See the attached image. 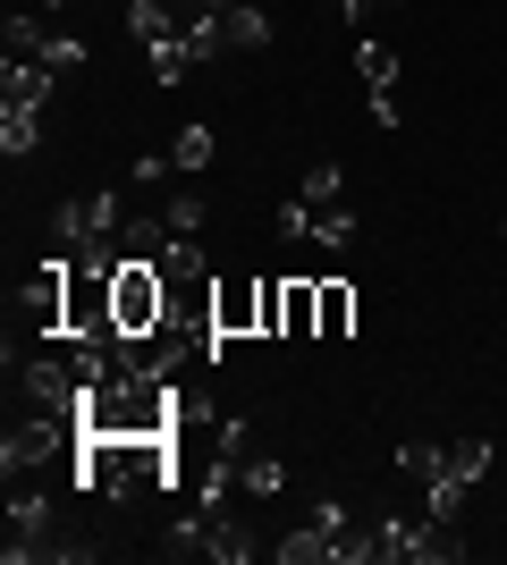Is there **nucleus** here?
Instances as JSON below:
<instances>
[{"mask_svg": "<svg viewBox=\"0 0 507 565\" xmlns=\"http://www.w3.org/2000/svg\"><path fill=\"white\" fill-rule=\"evenodd\" d=\"M499 245H507V220H499Z\"/></svg>", "mask_w": 507, "mask_h": 565, "instance_id": "nucleus-33", "label": "nucleus"}, {"mask_svg": "<svg viewBox=\"0 0 507 565\" xmlns=\"http://www.w3.org/2000/svg\"><path fill=\"white\" fill-rule=\"evenodd\" d=\"M187 68H203L187 51V34H169V43H152V85H187Z\"/></svg>", "mask_w": 507, "mask_h": 565, "instance_id": "nucleus-19", "label": "nucleus"}, {"mask_svg": "<svg viewBox=\"0 0 507 565\" xmlns=\"http://www.w3.org/2000/svg\"><path fill=\"white\" fill-rule=\"evenodd\" d=\"M356 76H363V94H398V51L389 43H356Z\"/></svg>", "mask_w": 507, "mask_h": 565, "instance_id": "nucleus-14", "label": "nucleus"}, {"mask_svg": "<svg viewBox=\"0 0 507 565\" xmlns=\"http://www.w3.org/2000/svg\"><path fill=\"white\" fill-rule=\"evenodd\" d=\"M34 9H51V18H60V9H68V0H34Z\"/></svg>", "mask_w": 507, "mask_h": 565, "instance_id": "nucleus-31", "label": "nucleus"}, {"mask_svg": "<svg viewBox=\"0 0 507 565\" xmlns=\"http://www.w3.org/2000/svg\"><path fill=\"white\" fill-rule=\"evenodd\" d=\"M490 456H499L490 439H457V448H448V472H465V481H483V472H490Z\"/></svg>", "mask_w": 507, "mask_h": 565, "instance_id": "nucleus-26", "label": "nucleus"}, {"mask_svg": "<svg viewBox=\"0 0 507 565\" xmlns=\"http://www.w3.org/2000/svg\"><path fill=\"white\" fill-rule=\"evenodd\" d=\"M271 557L279 565H314V557H330V532H321V523H296L288 541H271Z\"/></svg>", "mask_w": 507, "mask_h": 565, "instance_id": "nucleus-17", "label": "nucleus"}, {"mask_svg": "<svg viewBox=\"0 0 507 565\" xmlns=\"http://www.w3.org/2000/svg\"><path fill=\"white\" fill-rule=\"evenodd\" d=\"M51 60H9V68H0V102H18V110H43L51 102Z\"/></svg>", "mask_w": 507, "mask_h": 565, "instance_id": "nucleus-7", "label": "nucleus"}, {"mask_svg": "<svg viewBox=\"0 0 507 565\" xmlns=\"http://www.w3.org/2000/svg\"><path fill=\"white\" fill-rule=\"evenodd\" d=\"M43 60H51V68H76V60H85V43H76V34H51Z\"/></svg>", "mask_w": 507, "mask_h": 565, "instance_id": "nucleus-29", "label": "nucleus"}, {"mask_svg": "<svg viewBox=\"0 0 507 565\" xmlns=\"http://www.w3.org/2000/svg\"><path fill=\"white\" fill-rule=\"evenodd\" d=\"M212 456L220 465H245V456H254V423H245V414H220L212 423Z\"/></svg>", "mask_w": 507, "mask_h": 565, "instance_id": "nucleus-18", "label": "nucleus"}, {"mask_svg": "<svg viewBox=\"0 0 507 565\" xmlns=\"http://www.w3.org/2000/svg\"><path fill=\"white\" fill-rule=\"evenodd\" d=\"M212 9H237V0H212Z\"/></svg>", "mask_w": 507, "mask_h": 565, "instance_id": "nucleus-32", "label": "nucleus"}, {"mask_svg": "<svg viewBox=\"0 0 507 565\" xmlns=\"http://www.w3.org/2000/svg\"><path fill=\"white\" fill-rule=\"evenodd\" d=\"M296 194H305L314 212H330L338 194H347V169H338V161H314V169H305V186H296Z\"/></svg>", "mask_w": 507, "mask_h": 565, "instance_id": "nucleus-22", "label": "nucleus"}, {"mask_svg": "<svg viewBox=\"0 0 507 565\" xmlns=\"http://www.w3.org/2000/svg\"><path fill=\"white\" fill-rule=\"evenodd\" d=\"M203 523H212V548H203V557H220V565H245L254 548H263V532H254V523H237L229 507H220V515H203Z\"/></svg>", "mask_w": 507, "mask_h": 565, "instance_id": "nucleus-10", "label": "nucleus"}, {"mask_svg": "<svg viewBox=\"0 0 507 565\" xmlns=\"http://www.w3.org/2000/svg\"><path fill=\"white\" fill-rule=\"evenodd\" d=\"M237 481H245V498H279L288 490V465H279V456H245Z\"/></svg>", "mask_w": 507, "mask_h": 565, "instance_id": "nucleus-21", "label": "nucleus"}, {"mask_svg": "<svg viewBox=\"0 0 507 565\" xmlns=\"http://www.w3.org/2000/svg\"><path fill=\"white\" fill-rule=\"evenodd\" d=\"M212 330L220 338H263V279H245V270H229L212 296Z\"/></svg>", "mask_w": 507, "mask_h": 565, "instance_id": "nucleus-6", "label": "nucleus"}, {"mask_svg": "<svg viewBox=\"0 0 507 565\" xmlns=\"http://www.w3.org/2000/svg\"><path fill=\"white\" fill-rule=\"evenodd\" d=\"M314 245H321V254H347V245H356V212H347V203L314 212Z\"/></svg>", "mask_w": 507, "mask_h": 565, "instance_id": "nucleus-23", "label": "nucleus"}, {"mask_svg": "<svg viewBox=\"0 0 507 565\" xmlns=\"http://www.w3.org/2000/svg\"><path fill=\"white\" fill-rule=\"evenodd\" d=\"M465 490H474V481L440 465L432 481H423V515H432V523H457V515H465Z\"/></svg>", "mask_w": 507, "mask_h": 565, "instance_id": "nucleus-11", "label": "nucleus"}, {"mask_svg": "<svg viewBox=\"0 0 507 565\" xmlns=\"http://www.w3.org/2000/svg\"><path fill=\"white\" fill-rule=\"evenodd\" d=\"M51 498L43 490H9V565H34V557H51Z\"/></svg>", "mask_w": 507, "mask_h": 565, "instance_id": "nucleus-5", "label": "nucleus"}, {"mask_svg": "<svg viewBox=\"0 0 507 565\" xmlns=\"http://www.w3.org/2000/svg\"><path fill=\"white\" fill-rule=\"evenodd\" d=\"M288 338H314V279H288Z\"/></svg>", "mask_w": 507, "mask_h": 565, "instance_id": "nucleus-27", "label": "nucleus"}, {"mask_svg": "<svg viewBox=\"0 0 507 565\" xmlns=\"http://www.w3.org/2000/svg\"><path fill=\"white\" fill-rule=\"evenodd\" d=\"M263 338H288V279L263 270Z\"/></svg>", "mask_w": 507, "mask_h": 565, "instance_id": "nucleus-24", "label": "nucleus"}, {"mask_svg": "<svg viewBox=\"0 0 507 565\" xmlns=\"http://www.w3.org/2000/svg\"><path fill=\"white\" fill-rule=\"evenodd\" d=\"M60 481L85 490V498H110V507H136V498L187 490V465H178V439H110V430H85L76 465Z\"/></svg>", "mask_w": 507, "mask_h": 565, "instance_id": "nucleus-1", "label": "nucleus"}, {"mask_svg": "<svg viewBox=\"0 0 507 565\" xmlns=\"http://www.w3.org/2000/svg\"><path fill=\"white\" fill-rule=\"evenodd\" d=\"M440 465H448V448H432V439H406V448H398V472H406V481H432Z\"/></svg>", "mask_w": 507, "mask_h": 565, "instance_id": "nucleus-25", "label": "nucleus"}, {"mask_svg": "<svg viewBox=\"0 0 507 565\" xmlns=\"http://www.w3.org/2000/svg\"><path fill=\"white\" fill-rule=\"evenodd\" d=\"M220 34H229V51H263L271 43V18L254 9V0H237V9H220Z\"/></svg>", "mask_w": 507, "mask_h": 565, "instance_id": "nucleus-13", "label": "nucleus"}, {"mask_svg": "<svg viewBox=\"0 0 507 565\" xmlns=\"http://www.w3.org/2000/svg\"><path fill=\"white\" fill-rule=\"evenodd\" d=\"M76 439H85V423H76V414L34 405V414H25V423H9V439H0V472L18 481V472H43V465H76Z\"/></svg>", "mask_w": 507, "mask_h": 565, "instance_id": "nucleus-3", "label": "nucleus"}, {"mask_svg": "<svg viewBox=\"0 0 507 565\" xmlns=\"http://www.w3.org/2000/svg\"><path fill=\"white\" fill-rule=\"evenodd\" d=\"M152 212H161V228H169V236H194V228H203V220H212V203L178 186V194H169V203H152Z\"/></svg>", "mask_w": 507, "mask_h": 565, "instance_id": "nucleus-16", "label": "nucleus"}, {"mask_svg": "<svg viewBox=\"0 0 507 565\" xmlns=\"http://www.w3.org/2000/svg\"><path fill=\"white\" fill-rule=\"evenodd\" d=\"M18 388H25V405H51V414H76L94 380H85V363H76V347H68V354H43V363H25V372H18Z\"/></svg>", "mask_w": 507, "mask_h": 565, "instance_id": "nucleus-4", "label": "nucleus"}, {"mask_svg": "<svg viewBox=\"0 0 507 565\" xmlns=\"http://www.w3.org/2000/svg\"><path fill=\"white\" fill-rule=\"evenodd\" d=\"M127 34H136V43H169V34H178V18H169L161 0H127Z\"/></svg>", "mask_w": 507, "mask_h": 565, "instance_id": "nucleus-15", "label": "nucleus"}, {"mask_svg": "<svg viewBox=\"0 0 507 565\" xmlns=\"http://www.w3.org/2000/svg\"><path fill=\"white\" fill-rule=\"evenodd\" d=\"M51 9H9V25H0V51H9V60H43L51 51Z\"/></svg>", "mask_w": 507, "mask_h": 565, "instance_id": "nucleus-9", "label": "nucleus"}, {"mask_svg": "<svg viewBox=\"0 0 507 565\" xmlns=\"http://www.w3.org/2000/svg\"><path fill=\"white\" fill-rule=\"evenodd\" d=\"M347 330H356V287L314 279V338H347Z\"/></svg>", "mask_w": 507, "mask_h": 565, "instance_id": "nucleus-8", "label": "nucleus"}, {"mask_svg": "<svg viewBox=\"0 0 507 565\" xmlns=\"http://www.w3.org/2000/svg\"><path fill=\"white\" fill-rule=\"evenodd\" d=\"M212 127H178V143H169V161H178V178H194V169H212Z\"/></svg>", "mask_w": 507, "mask_h": 565, "instance_id": "nucleus-20", "label": "nucleus"}, {"mask_svg": "<svg viewBox=\"0 0 507 565\" xmlns=\"http://www.w3.org/2000/svg\"><path fill=\"white\" fill-rule=\"evenodd\" d=\"M314 523H321V532H330V548L347 541V532H356V515H347V507H338V498H321V507H314Z\"/></svg>", "mask_w": 507, "mask_h": 565, "instance_id": "nucleus-28", "label": "nucleus"}, {"mask_svg": "<svg viewBox=\"0 0 507 565\" xmlns=\"http://www.w3.org/2000/svg\"><path fill=\"white\" fill-rule=\"evenodd\" d=\"M34 143H43V110H18V102H0V152H9V161H25Z\"/></svg>", "mask_w": 507, "mask_h": 565, "instance_id": "nucleus-12", "label": "nucleus"}, {"mask_svg": "<svg viewBox=\"0 0 507 565\" xmlns=\"http://www.w3.org/2000/svg\"><path fill=\"white\" fill-rule=\"evenodd\" d=\"M178 414H187V380H145V372H127V363L110 380H94L85 405H76V423L110 430V439H169Z\"/></svg>", "mask_w": 507, "mask_h": 565, "instance_id": "nucleus-2", "label": "nucleus"}, {"mask_svg": "<svg viewBox=\"0 0 507 565\" xmlns=\"http://www.w3.org/2000/svg\"><path fill=\"white\" fill-rule=\"evenodd\" d=\"M363 110H372V127H398V118H406V110H398V94H363Z\"/></svg>", "mask_w": 507, "mask_h": 565, "instance_id": "nucleus-30", "label": "nucleus"}]
</instances>
